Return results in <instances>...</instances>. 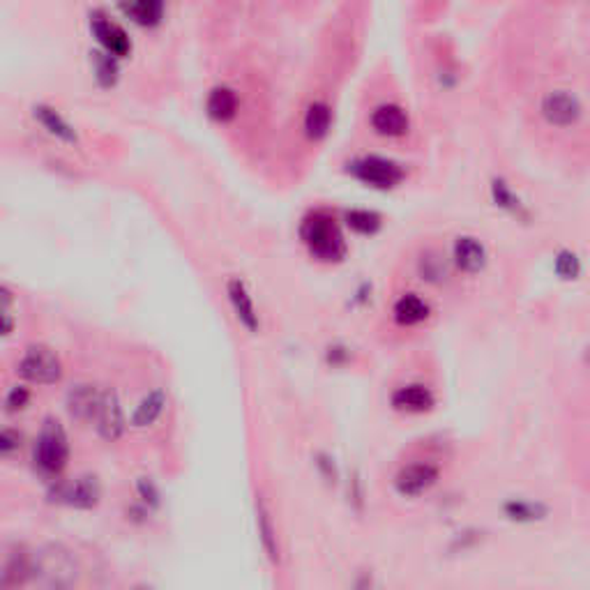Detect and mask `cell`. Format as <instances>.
Returning <instances> with one entry per match:
<instances>
[{
  "label": "cell",
  "instance_id": "4",
  "mask_svg": "<svg viewBox=\"0 0 590 590\" xmlns=\"http://www.w3.org/2000/svg\"><path fill=\"white\" fill-rule=\"evenodd\" d=\"M19 374L30 383H38V386H51V383L60 381L63 376V365H60V358L54 351L44 346V343H32L28 346L26 353L19 360Z\"/></svg>",
  "mask_w": 590,
  "mask_h": 590
},
{
  "label": "cell",
  "instance_id": "14",
  "mask_svg": "<svg viewBox=\"0 0 590 590\" xmlns=\"http://www.w3.org/2000/svg\"><path fill=\"white\" fill-rule=\"evenodd\" d=\"M226 295H229V300H231L238 321L247 327V330L256 333L258 314H256V307H254L252 295H249L247 286H245V282H242L240 277H229V282H226Z\"/></svg>",
  "mask_w": 590,
  "mask_h": 590
},
{
  "label": "cell",
  "instance_id": "11",
  "mask_svg": "<svg viewBox=\"0 0 590 590\" xmlns=\"http://www.w3.org/2000/svg\"><path fill=\"white\" fill-rule=\"evenodd\" d=\"M91 28L95 32V38L100 39L108 54H113L116 58L118 56H127L132 51V39L125 32L123 26H118L116 22H111L108 16H104L102 12H92L91 14Z\"/></svg>",
  "mask_w": 590,
  "mask_h": 590
},
{
  "label": "cell",
  "instance_id": "33",
  "mask_svg": "<svg viewBox=\"0 0 590 590\" xmlns=\"http://www.w3.org/2000/svg\"><path fill=\"white\" fill-rule=\"evenodd\" d=\"M132 590H155L152 588V586H145V584H139V586H134V588Z\"/></svg>",
  "mask_w": 590,
  "mask_h": 590
},
{
  "label": "cell",
  "instance_id": "5",
  "mask_svg": "<svg viewBox=\"0 0 590 590\" xmlns=\"http://www.w3.org/2000/svg\"><path fill=\"white\" fill-rule=\"evenodd\" d=\"M349 171L353 173L355 178H360L362 183L374 185V187H381V189L395 187V185L403 178L402 164L378 155H365L349 161Z\"/></svg>",
  "mask_w": 590,
  "mask_h": 590
},
{
  "label": "cell",
  "instance_id": "26",
  "mask_svg": "<svg viewBox=\"0 0 590 590\" xmlns=\"http://www.w3.org/2000/svg\"><path fill=\"white\" fill-rule=\"evenodd\" d=\"M346 224L360 233H374L376 229L381 226V215L374 213V210L355 208V210H349V213H346Z\"/></svg>",
  "mask_w": 590,
  "mask_h": 590
},
{
  "label": "cell",
  "instance_id": "15",
  "mask_svg": "<svg viewBox=\"0 0 590 590\" xmlns=\"http://www.w3.org/2000/svg\"><path fill=\"white\" fill-rule=\"evenodd\" d=\"M408 113L399 104H381L371 111V127L383 136H403L408 132Z\"/></svg>",
  "mask_w": 590,
  "mask_h": 590
},
{
  "label": "cell",
  "instance_id": "3",
  "mask_svg": "<svg viewBox=\"0 0 590 590\" xmlns=\"http://www.w3.org/2000/svg\"><path fill=\"white\" fill-rule=\"evenodd\" d=\"M70 459V440L65 434L63 424L56 418H47L39 429L38 438H35V447H32V462L44 475L54 478L67 466Z\"/></svg>",
  "mask_w": 590,
  "mask_h": 590
},
{
  "label": "cell",
  "instance_id": "10",
  "mask_svg": "<svg viewBox=\"0 0 590 590\" xmlns=\"http://www.w3.org/2000/svg\"><path fill=\"white\" fill-rule=\"evenodd\" d=\"M542 116L547 123L556 125V127H568L575 125L581 116V104L572 92L568 91H553L547 92L542 100Z\"/></svg>",
  "mask_w": 590,
  "mask_h": 590
},
{
  "label": "cell",
  "instance_id": "6",
  "mask_svg": "<svg viewBox=\"0 0 590 590\" xmlns=\"http://www.w3.org/2000/svg\"><path fill=\"white\" fill-rule=\"evenodd\" d=\"M51 499L76 510H92L102 499V487L95 475H79L74 480L56 482V487L51 489Z\"/></svg>",
  "mask_w": 590,
  "mask_h": 590
},
{
  "label": "cell",
  "instance_id": "12",
  "mask_svg": "<svg viewBox=\"0 0 590 590\" xmlns=\"http://www.w3.org/2000/svg\"><path fill=\"white\" fill-rule=\"evenodd\" d=\"M390 403L395 411H402V413H427L436 403V397L422 383H408L392 392Z\"/></svg>",
  "mask_w": 590,
  "mask_h": 590
},
{
  "label": "cell",
  "instance_id": "13",
  "mask_svg": "<svg viewBox=\"0 0 590 590\" xmlns=\"http://www.w3.org/2000/svg\"><path fill=\"white\" fill-rule=\"evenodd\" d=\"M28 581H32V553L12 547L3 563V590H22Z\"/></svg>",
  "mask_w": 590,
  "mask_h": 590
},
{
  "label": "cell",
  "instance_id": "27",
  "mask_svg": "<svg viewBox=\"0 0 590 590\" xmlns=\"http://www.w3.org/2000/svg\"><path fill=\"white\" fill-rule=\"evenodd\" d=\"M579 270H581L579 258H577L572 252H560L559 256H556V273H559L560 277H565V280L577 277Z\"/></svg>",
  "mask_w": 590,
  "mask_h": 590
},
{
  "label": "cell",
  "instance_id": "2",
  "mask_svg": "<svg viewBox=\"0 0 590 590\" xmlns=\"http://www.w3.org/2000/svg\"><path fill=\"white\" fill-rule=\"evenodd\" d=\"M300 238L307 249L321 261H339L346 254L342 229L327 210H311L302 217Z\"/></svg>",
  "mask_w": 590,
  "mask_h": 590
},
{
  "label": "cell",
  "instance_id": "1",
  "mask_svg": "<svg viewBox=\"0 0 590 590\" xmlns=\"http://www.w3.org/2000/svg\"><path fill=\"white\" fill-rule=\"evenodd\" d=\"M79 577V560L63 544H47L32 553V581L42 590H74Z\"/></svg>",
  "mask_w": 590,
  "mask_h": 590
},
{
  "label": "cell",
  "instance_id": "9",
  "mask_svg": "<svg viewBox=\"0 0 590 590\" xmlns=\"http://www.w3.org/2000/svg\"><path fill=\"white\" fill-rule=\"evenodd\" d=\"M125 413L123 406H120L118 392L116 390H104L102 395V403H100V411L95 415V429L97 434L102 436L104 440L113 443V440H118L120 436L125 434Z\"/></svg>",
  "mask_w": 590,
  "mask_h": 590
},
{
  "label": "cell",
  "instance_id": "19",
  "mask_svg": "<svg viewBox=\"0 0 590 590\" xmlns=\"http://www.w3.org/2000/svg\"><path fill=\"white\" fill-rule=\"evenodd\" d=\"M427 317H429V305L420 295L406 293L395 302V321L399 325H418Z\"/></svg>",
  "mask_w": 590,
  "mask_h": 590
},
{
  "label": "cell",
  "instance_id": "29",
  "mask_svg": "<svg viewBox=\"0 0 590 590\" xmlns=\"http://www.w3.org/2000/svg\"><path fill=\"white\" fill-rule=\"evenodd\" d=\"M491 192H494V199L499 201V205H503V208H512V210L519 208V201H516V196L510 192V187H508L503 180H494Z\"/></svg>",
  "mask_w": 590,
  "mask_h": 590
},
{
  "label": "cell",
  "instance_id": "21",
  "mask_svg": "<svg viewBox=\"0 0 590 590\" xmlns=\"http://www.w3.org/2000/svg\"><path fill=\"white\" fill-rule=\"evenodd\" d=\"M205 107H208V113L213 116V118H217V120L233 118L238 111L236 91L229 86H215L213 91H210Z\"/></svg>",
  "mask_w": 590,
  "mask_h": 590
},
{
  "label": "cell",
  "instance_id": "28",
  "mask_svg": "<svg viewBox=\"0 0 590 590\" xmlns=\"http://www.w3.org/2000/svg\"><path fill=\"white\" fill-rule=\"evenodd\" d=\"M30 402V390L26 386H14L10 387L5 397V408L10 413H16V411H22V408L28 406Z\"/></svg>",
  "mask_w": 590,
  "mask_h": 590
},
{
  "label": "cell",
  "instance_id": "22",
  "mask_svg": "<svg viewBox=\"0 0 590 590\" xmlns=\"http://www.w3.org/2000/svg\"><path fill=\"white\" fill-rule=\"evenodd\" d=\"M330 123H333V108H330V104L323 102V100H317V102H311L309 107H307L305 132L309 139H321V136H325L327 129H330Z\"/></svg>",
  "mask_w": 590,
  "mask_h": 590
},
{
  "label": "cell",
  "instance_id": "7",
  "mask_svg": "<svg viewBox=\"0 0 590 590\" xmlns=\"http://www.w3.org/2000/svg\"><path fill=\"white\" fill-rule=\"evenodd\" d=\"M440 478V468L431 462H413L399 468L395 475V489L403 499H418L427 494Z\"/></svg>",
  "mask_w": 590,
  "mask_h": 590
},
{
  "label": "cell",
  "instance_id": "32",
  "mask_svg": "<svg viewBox=\"0 0 590 590\" xmlns=\"http://www.w3.org/2000/svg\"><path fill=\"white\" fill-rule=\"evenodd\" d=\"M139 491H141V496H143V500H151L152 505L157 503V491H155V487H152V482L151 480H141L139 482Z\"/></svg>",
  "mask_w": 590,
  "mask_h": 590
},
{
  "label": "cell",
  "instance_id": "20",
  "mask_svg": "<svg viewBox=\"0 0 590 590\" xmlns=\"http://www.w3.org/2000/svg\"><path fill=\"white\" fill-rule=\"evenodd\" d=\"M32 116H35V120H39L51 134L60 136V139L65 141H76L74 127L60 116L58 108L48 107V104H35V107H32Z\"/></svg>",
  "mask_w": 590,
  "mask_h": 590
},
{
  "label": "cell",
  "instance_id": "23",
  "mask_svg": "<svg viewBox=\"0 0 590 590\" xmlns=\"http://www.w3.org/2000/svg\"><path fill=\"white\" fill-rule=\"evenodd\" d=\"M505 516L516 524H533V521H540L547 516V508L542 503H535V500L526 499H510L503 505Z\"/></svg>",
  "mask_w": 590,
  "mask_h": 590
},
{
  "label": "cell",
  "instance_id": "8",
  "mask_svg": "<svg viewBox=\"0 0 590 590\" xmlns=\"http://www.w3.org/2000/svg\"><path fill=\"white\" fill-rule=\"evenodd\" d=\"M104 390H100L92 383H76L67 390V397H65V406H67V413L76 422H95V415L100 411V403H102Z\"/></svg>",
  "mask_w": 590,
  "mask_h": 590
},
{
  "label": "cell",
  "instance_id": "24",
  "mask_svg": "<svg viewBox=\"0 0 590 590\" xmlns=\"http://www.w3.org/2000/svg\"><path fill=\"white\" fill-rule=\"evenodd\" d=\"M120 10L141 26H155L160 23L164 5L160 0H129V3H120Z\"/></svg>",
  "mask_w": 590,
  "mask_h": 590
},
{
  "label": "cell",
  "instance_id": "17",
  "mask_svg": "<svg viewBox=\"0 0 590 590\" xmlns=\"http://www.w3.org/2000/svg\"><path fill=\"white\" fill-rule=\"evenodd\" d=\"M455 264L466 273H478L487 264V249L482 242L473 236L456 238L455 242Z\"/></svg>",
  "mask_w": 590,
  "mask_h": 590
},
{
  "label": "cell",
  "instance_id": "25",
  "mask_svg": "<svg viewBox=\"0 0 590 590\" xmlns=\"http://www.w3.org/2000/svg\"><path fill=\"white\" fill-rule=\"evenodd\" d=\"M92 63H95V76L102 86H113L118 79V60L108 51H92Z\"/></svg>",
  "mask_w": 590,
  "mask_h": 590
},
{
  "label": "cell",
  "instance_id": "34",
  "mask_svg": "<svg viewBox=\"0 0 590 590\" xmlns=\"http://www.w3.org/2000/svg\"><path fill=\"white\" fill-rule=\"evenodd\" d=\"M586 362L590 365V346H588V351H586Z\"/></svg>",
  "mask_w": 590,
  "mask_h": 590
},
{
  "label": "cell",
  "instance_id": "31",
  "mask_svg": "<svg viewBox=\"0 0 590 590\" xmlns=\"http://www.w3.org/2000/svg\"><path fill=\"white\" fill-rule=\"evenodd\" d=\"M349 590H376L374 575H371V572H367V569H360L358 575H355V579L351 581Z\"/></svg>",
  "mask_w": 590,
  "mask_h": 590
},
{
  "label": "cell",
  "instance_id": "16",
  "mask_svg": "<svg viewBox=\"0 0 590 590\" xmlns=\"http://www.w3.org/2000/svg\"><path fill=\"white\" fill-rule=\"evenodd\" d=\"M256 526H258V540L264 547L265 556L273 565H280L282 560V549H280V537H277V526H274L273 512H270L268 503L261 496L256 499Z\"/></svg>",
  "mask_w": 590,
  "mask_h": 590
},
{
  "label": "cell",
  "instance_id": "18",
  "mask_svg": "<svg viewBox=\"0 0 590 590\" xmlns=\"http://www.w3.org/2000/svg\"><path fill=\"white\" fill-rule=\"evenodd\" d=\"M164 406H167V395L161 387H155L136 403L134 413H132V427L136 429H145L160 420V415L164 413Z\"/></svg>",
  "mask_w": 590,
  "mask_h": 590
},
{
  "label": "cell",
  "instance_id": "30",
  "mask_svg": "<svg viewBox=\"0 0 590 590\" xmlns=\"http://www.w3.org/2000/svg\"><path fill=\"white\" fill-rule=\"evenodd\" d=\"M19 447H22V434L19 431L12 429V427H5V429L0 431V455L10 456Z\"/></svg>",
  "mask_w": 590,
  "mask_h": 590
}]
</instances>
